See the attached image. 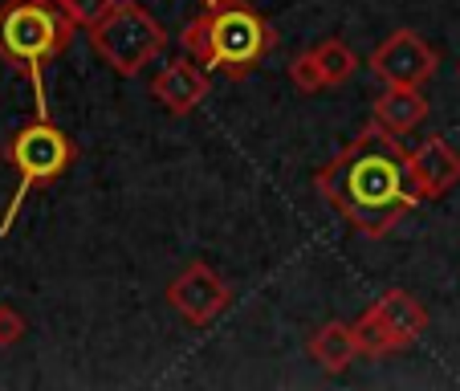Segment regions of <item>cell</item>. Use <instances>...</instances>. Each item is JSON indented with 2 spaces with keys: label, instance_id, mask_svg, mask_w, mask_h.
Segmentation results:
<instances>
[{
  "label": "cell",
  "instance_id": "9c48e42d",
  "mask_svg": "<svg viewBox=\"0 0 460 391\" xmlns=\"http://www.w3.org/2000/svg\"><path fill=\"white\" fill-rule=\"evenodd\" d=\"M411 167H416V180L424 188V200H436V196H444L448 188L460 183V151L440 135L424 139L411 151Z\"/></svg>",
  "mask_w": 460,
  "mask_h": 391
},
{
  "label": "cell",
  "instance_id": "ac0fdd59",
  "mask_svg": "<svg viewBox=\"0 0 460 391\" xmlns=\"http://www.w3.org/2000/svg\"><path fill=\"white\" fill-rule=\"evenodd\" d=\"M204 9H220V4H233V0H200Z\"/></svg>",
  "mask_w": 460,
  "mask_h": 391
},
{
  "label": "cell",
  "instance_id": "3957f363",
  "mask_svg": "<svg viewBox=\"0 0 460 391\" xmlns=\"http://www.w3.org/2000/svg\"><path fill=\"white\" fill-rule=\"evenodd\" d=\"M180 45L188 58L204 61L212 70L228 74V78H244L265 53H273L278 33L257 9L233 0L220 9H204L196 21H188L180 33Z\"/></svg>",
  "mask_w": 460,
  "mask_h": 391
},
{
  "label": "cell",
  "instance_id": "277c9868",
  "mask_svg": "<svg viewBox=\"0 0 460 391\" xmlns=\"http://www.w3.org/2000/svg\"><path fill=\"white\" fill-rule=\"evenodd\" d=\"M86 33H90L94 53L114 74H122V78H135L139 70H147L167 45L164 25L143 9L139 0H119L94 29H86Z\"/></svg>",
  "mask_w": 460,
  "mask_h": 391
},
{
  "label": "cell",
  "instance_id": "8992f818",
  "mask_svg": "<svg viewBox=\"0 0 460 391\" xmlns=\"http://www.w3.org/2000/svg\"><path fill=\"white\" fill-rule=\"evenodd\" d=\"M436 70H440V53L416 29H395L371 53V74L383 86H424Z\"/></svg>",
  "mask_w": 460,
  "mask_h": 391
},
{
  "label": "cell",
  "instance_id": "2e32d148",
  "mask_svg": "<svg viewBox=\"0 0 460 391\" xmlns=\"http://www.w3.org/2000/svg\"><path fill=\"white\" fill-rule=\"evenodd\" d=\"M119 0H66V9H70V17L78 21L82 29H94L98 21L106 17V13L114 9Z\"/></svg>",
  "mask_w": 460,
  "mask_h": 391
},
{
  "label": "cell",
  "instance_id": "4fadbf2b",
  "mask_svg": "<svg viewBox=\"0 0 460 391\" xmlns=\"http://www.w3.org/2000/svg\"><path fill=\"white\" fill-rule=\"evenodd\" d=\"M314 58H318V66H322L326 86H342V82H350L355 70H358L355 49H350L342 37H326V41H318L314 45Z\"/></svg>",
  "mask_w": 460,
  "mask_h": 391
},
{
  "label": "cell",
  "instance_id": "8fae6325",
  "mask_svg": "<svg viewBox=\"0 0 460 391\" xmlns=\"http://www.w3.org/2000/svg\"><path fill=\"white\" fill-rule=\"evenodd\" d=\"M375 314L391 326V334L400 339V347H411V342L428 331V310L408 289H387V294H379L375 298Z\"/></svg>",
  "mask_w": 460,
  "mask_h": 391
},
{
  "label": "cell",
  "instance_id": "ba28073f",
  "mask_svg": "<svg viewBox=\"0 0 460 391\" xmlns=\"http://www.w3.org/2000/svg\"><path fill=\"white\" fill-rule=\"evenodd\" d=\"M208 90H212L208 66L196 58L167 61L164 70L151 78V94H155V102L164 106L167 114H191L208 98Z\"/></svg>",
  "mask_w": 460,
  "mask_h": 391
},
{
  "label": "cell",
  "instance_id": "30bf717a",
  "mask_svg": "<svg viewBox=\"0 0 460 391\" xmlns=\"http://www.w3.org/2000/svg\"><path fill=\"white\" fill-rule=\"evenodd\" d=\"M428 119V98L420 86H387L375 102V127L391 135H408Z\"/></svg>",
  "mask_w": 460,
  "mask_h": 391
},
{
  "label": "cell",
  "instance_id": "6da1fadb",
  "mask_svg": "<svg viewBox=\"0 0 460 391\" xmlns=\"http://www.w3.org/2000/svg\"><path fill=\"white\" fill-rule=\"evenodd\" d=\"M318 191L363 236L391 233V225H400L424 200L411 156L400 147V135L383 127L363 130L350 147H342L322 167Z\"/></svg>",
  "mask_w": 460,
  "mask_h": 391
},
{
  "label": "cell",
  "instance_id": "9a60e30c",
  "mask_svg": "<svg viewBox=\"0 0 460 391\" xmlns=\"http://www.w3.org/2000/svg\"><path fill=\"white\" fill-rule=\"evenodd\" d=\"M289 82H294L302 94H318V90H326V78H322V66H318V58H314V49L297 53V58L289 61Z\"/></svg>",
  "mask_w": 460,
  "mask_h": 391
},
{
  "label": "cell",
  "instance_id": "e0dca14e",
  "mask_svg": "<svg viewBox=\"0 0 460 391\" xmlns=\"http://www.w3.org/2000/svg\"><path fill=\"white\" fill-rule=\"evenodd\" d=\"M21 339H25V318L13 306H0V347H13Z\"/></svg>",
  "mask_w": 460,
  "mask_h": 391
},
{
  "label": "cell",
  "instance_id": "7c38bea8",
  "mask_svg": "<svg viewBox=\"0 0 460 391\" xmlns=\"http://www.w3.org/2000/svg\"><path fill=\"white\" fill-rule=\"evenodd\" d=\"M310 355L326 375H342L363 355L358 339H355V326H350V322H326V326H318L310 339Z\"/></svg>",
  "mask_w": 460,
  "mask_h": 391
},
{
  "label": "cell",
  "instance_id": "5b68a950",
  "mask_svg": "<svg viewBox=\"0 0 460 391\" xmlns=\"http://www.w3.org/2000/svg\"><path fill=\"white\" fill-rule=\"evenodd\" d=\"M4 156H9V164L17 167L21 188H17V196H13L9 217L0 220V233L13 225V217H17L21 200L29 196V188H41V183H53L58 175H66V167L74 164L78 147H74V139L61 127H53L49 119H37V122H29V127H21L17 135H13L9 147H4Z\"/></svg>",
  "mask_w": 460,
  "mask_h": 391
},
{
  "label": "cell",
  "instance_id": "5bb4252c",
  "mask_svg": "<svg viewBox=\"0 0 460 391\" xmlns=\"http://www.w3.org/2000/svg\"><path fill=\"white\" fill-rule=\"evenodd\" d=\"M355 326V339H358V351L363 355H391V351H403L400 339L391 334V326L375 314V306L367 314H358V322H350Z\"/></svg>",
  "mask_w": 460,
  "mask_h": 391
},
{
  "label": "cell",
  "instance_id": "52a82bcc",
  "mask_svg": "<svg viewBox=\"0 0 460 391\" xmlns=\"http://www.w3.org/2000/svg\"><path fill=\"white\" fill-rule=\"evenodd\" d=\"M228 298L233 294H228L225 278L212 270L208 261L183 265V270L172 278V286H167V302H172L175 310H180V318L191 322V326H208L212 318H220Z\"/></svg>",
  "mask_w": 460,
  "mask_h": 391
},
{
  "label": "cell",
  "instance_id": "7a4b0ae2",
  "mask_svg": "<svg viewBox=\"0 0 460 391\" xmlns=\"http://www.w3.org/2000/svg\"><path fill=\"white\" fill-rule=\"evenodd\" d=\"M78 21L66 0H4L0 4V58L17 66L37 94V119L45 114V70L70 49Z\"/></svg>",
  "mask_w": 460,
  "mask_h": 391
}]
</instances>
